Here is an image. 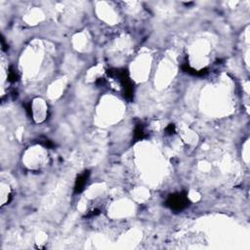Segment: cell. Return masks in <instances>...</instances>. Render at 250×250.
Returning <instances> with one entry per match:
<instances>
[{"label": "cell", "mask_w": 250, "mask_h": 250, "mask_svg": "<svg viewBox=\"0 0 250 250\" xmlns=\"http://www.w3.org/2000/svg\"><path fill=\"white\" fill-rule=\"evenodd\" d=\"M107 74L112 77L118 78V80L121 83V86L124 90V96L128 101L133 100L134 96V86L133 82L131 81L129 77V72L127 69H109Z\"/></svg>", "instance_id": "obj_1"}, {"label": "cell", "mask_w": 250, "mask_h": 250, "mask_svg": "<svg viewBox=\"0 0 250 250\" xmlns=\"http://www.w3.org/2000/svg\"><path fill=\"white\" fill-rule=\"evenodd\" d=\"M189 205L190 200L188 199V193L185 190L170 194L165 201V206L170 208L174 212H181Z\"/></svg>", "instance_id": "obj_2"}, {"label": "cell", "mask_w": 250, "mask_h": 250, "mask_svg": "<svg viewBox=\"0 0 250 250\" xmlns=\"http://www.w3.org/2000/svg\"><path fill=\"white\" fill-rule=\"evenodd\" d=\"M89 177H90L89 170H85V171H83L80 175L77 176V178H76L75 183H74V194H79L84 190L86 184H87L88 180H89Z\"/></svg>", "instance_id": "obj_3"}, {"label": "cell", "mask_w": 250, "mask_h": 250, "mask_svg": "<svg viewBox=\"0 0 250 250\" xmlns=\"http://www.w3.org/2000/svg\"><path fill=\"white\" fill-rule=\"evenodd\" d=\"M181 68H182L183 71H185V72H187V74H189L190 75H193V76H203V75L207 74V72H208V68H201V69H199V71H196V69H194V68H193L192 67H190L188 62H184Z\"/></svg>", "instance_id": "obj_4"}, {"label": "cell", "mask_w": 250, "mask_h": 250, "mask_svg": "<svg viewBox=\"0 0 250 250\" xmlns=\"http://www.w3.org/2000/svg\"><path fill=\"white\" fill-rule=\"evenodd\" d=\"M147 137V133L145 131L144 125L142 123H137L134 129V135H133V140L134 142H138L143 140Z\"/></svg>", "instance_id": "obj_5"}, {"label": "cell", "mask_w": 250, "mask_h": 250, "mask_svg": "<svg viewBox=\"0 0 250 250\" xmlns=\"http://www.w3.org/2000/svg\"><path fill=\"white\" fill-rule=\"evenodd\" d=\"M8 80L12 83L19 80V75L15 69L13 68V67H10L9 71H8Z\"/></svg>", "instance_id": "obj_6"}, {"label": "cell", "mask_w": 250, "mask_h": 250, "mask_svg": "<svg viewBox=\"0 0 250 250\" xmlns=\"http://www.w3.org/2000/svg\"><path fill=\"white\" fill-rule=\"evenodd\" d=\"M175 131H176V127H175V125L172 124V123L169 124L168 126L165 128V133H166V135H170V136L174 134Z\"/></svg>", "instance_id": "obj_7"}, {"label": "cell", "mask_w": 250, "mask_h": 250, "mask_svg": "<svg viewBox=\"0 0 250 250\" xmlns=\"http://www.w3.org/2000/svg\"><path fill=\"white\" fill-rule=\"evenodd\" d=\"M39 143H40L41 145H43L44 147H46L47 149H52V148H54V144L52 143L51 141L47 140V139H45L44 141H40Z\"/></svg>", "instance_id": "obj_8"}, {"label": "cell", "mask_w": 250, "mask_h": 250, "mask_svg": "<svg viewBox=\"0 0 250 250\" xmlns=\"http://www.w3.org/2000/svg\"><path fill=\"white\" fill-rule=\"evenodd\" d=\"M25 107H26V112H27V114H29V116L32 117V110H31V103L26 104Z\"/></svg>", "instance_id": "obj_9"}, {"label": "cell", "mask_w": 250, "mask_h": 250, "mask_svg": "<svg viewBox=\"0 0 250 250\" xmlns=\"http://www.w3.org/2000/svg\"><path fill=\"white\" fill-rule=\"evenodd\" d=\"M101 213V211L99 210V209H94V210H92L91 212H90L87 216V218H90V217H95V216H98V215Z\"/></svg>", "instance_id": "obj_10"}, {"label": "cell", "mask_w": 250, "mask_h": 250, "mask_svg": "<svg viewBox=\"0 0 250 250\" xmlns=\"http://www.w3.org/2000/svg\"><path fill=\"white\" fill-rule=\"evenodd\" d=\"M1 45H2V50L3 51H6L7 49H8V45L5 44V40H4V38H3V36L1 38Z\"/></svg>", "instance_id": "obj_11"}, {"label": "cell", "mask_w": 250, "mask_h": 250, "mask_svg": "<svg viewBox=\"0 0 250 250\" xmlns=\"http://www.w3.org/2000/svg\"><path fill=\"white\" fill-rule=\"evenodd\" d=\"M96 83H97V84H98L99 86H103V85L106 83V81H105V79H104V78H99L98 80H97Z\"/></svg>", "instance_id": "obj_12"}]
</instances>
